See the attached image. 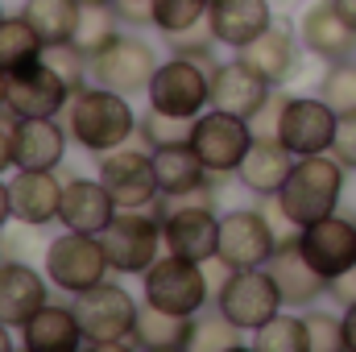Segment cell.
Masks as SVG:
<instances>
[{
	"mask_svg": "<svg viewBox=\"0 0 356 352\" xmlns=\"http://www.w3.org/2000/svg\"><path fill=\"white\" fill-rule=\"evenodd\" d=\"M344 344H348V352H356V303H348V311H344Z\"/></svg>",
	"mask_w": 356,
	"mask_h": 352,
	"instance_id": "obj_45",
	"label": "cell"
},
{
	"mask_svg": "<svg viewBox=\"0 0 356 352\" xmlns=\"http://www.w3.org/2000/svg\"><path fill=\"white\" fill-rule=\"evenodd\" d=\"M298 42L323 63H344L356 54V29L340 17L336 0H319L298 17Z\"/></svg>",
	"mask_w": 356,
	"mask_h": 352,
	"instance_id": "obj_19",
	"label": "cell"
},
{
	"mask_svg": "<svg viewBox=\"0 0 356 352\" xmlns=\"http://www.w3.org/2000/svg\"><path fill=\"white\" fill-rule=\"evenodd\" d=\"M154 71H158L154 46L145 38H129V33H120L112 46H104L91 58V79L104 83V88H112V91H124V95L149 91Z\"/></svg>",
	"mask_w": 356,
	"mask_h": 352,
	"instance_id": "obj_15",
	"label": "cell"
},
{
	"mask_svg": "<svg viewBox=\"0 0 356 352\" xmlns=\"http://www.w3.org/2000/svg\"><path fill=\"white\" fill-rule=\"evenodd\" d=\"M253 349L257 352H307V315L277 311L269 323H261L253 332Z\"/></svg>",
	"mask_w": 356,
	"mask_h": 352,
	"instance_id": "obj_33",
	"label": "cell"
},
{
	"mask_svg": "<svg viewBox=\"0 0 356 352\" xmlns=\"http://www.w3.org/2000/svg\"><path fill=\"white\" fill-rule=\"evenodd\" d=\"M120 13H116V4L112 0H104V4H79V21H75V46L95 58L104 46H112L116 38H120Z\"/></svg>",
	"mask_w": 356,
	"mask_h": 352,
	"instance_id": "obj_32",
	"label": "cell"
},
{
	"mask_svg": "<svg viewBox=\"0 0 356 352\" xmlns=\"http://www.w3.org/2000/svg\"><path fill=\"white\" fill-rule=\"evenodd\" d=\"M79 4H104V0H79Z\"/></svg>",
	"mask_w": 356,
	"mask_h": 352,
	"instance_id": "obj_50",
	"label": "cell"
},
{
	"mask_svg": "<svg viewBox=\"0 0 356 352\" xmlns=\"http://www.w3.org/2000/svg\"><path fill=\"white\" fill-rule=\"evenodd\" d=\"M141 282H145V303L158 311H170V315H199L211 298L203 262H186L175 253L158 257L141 273Z\"/></svg>",
	"mask_w": 356,
	"mask_h": 352,
	"instance_id": "obj_9",
	"label": "cell"
},
{
	"mask_svg": "<svg viewBox=\"0 0 356 352\" xmlns=\"http://www.w3.org/2000/svg\"><path fill=\"white\" fill-rule=\"evenodd\" d=\"M294 241H298L302 257L315 265L327 282H336V278L356 269V220H348V216L332 211V216L298 228Z\"/></svg>",
	"mask_w": 356,
	"mask_h": 352,
	"instance_id": "obj_14",
	"label": "cell"
},
{
	"mask_svg": "<svg viewBox=\"0 0 356 352\" xmlns=\"http://www.w3.org/2000/svg\"><path fill=\"white\" fill-rule=\"evenodd\" d=\"M273 83L261 79L241 54L232 63H216L211 67V108H224V112H236V116H253L261 104L269 99Z\"/></svg>",
	"mask_w": 356,
	"mask_h": 352,
	"instance_id": "obj_20",
	"label": "cell"
},
{
	"mask_svg": "<svg viewBox=\"0 0 356 352\" xmlns=\"http://www.w3.org/2000/svg\"><path fill=\"white\" fill-rule=\"evenodd\" d=\"M336 129H340V112H336L323 95H290L277 141H282L294 158H307V154H332V145H336Z\"/></svg>",
	"mask_w": 356,
	"mask_h": 352,
	"instance_id": "obj_12",
	"label": "cell"
},
{
	"mask_svg": "<svg viewBox=\"0 0 356 352\" xmlns=\"http://www.w3.org/2000/svg\"><path fill=\"white\" fill-rule=\"evenodd\" d=\"M286 303H282V290H277L269 265H261V269H228L224 282L216 286V311L224 319H232L241 332H257Z\"/></svg>",
	"mask_w": 356,
	"mask_h": 352,
	"instance_id": "obj_6",
	"label": "cell"
},
{
	"mask_svg": "<svg viewBox=\"0 0 356 352\" xmlns=\"http://www.w3.org/2000/svg\"><path fill=\"white\" fill-rule=\"evenodd\" d=\"M108 253H104V241L95 232H63L50 241L46 249V278L54 290L63 294H83L91 286H99L108 278Z\"/></svg>",
	"mask_w": 356,
	"mask_h": 352,
	"instance_id": "obj_7",
	"label": "cell"
},
{
	"mask_svg": "<svg viewBox=\"0 0 356 352\" xmlns=\"http://www.w3.org/2000/svg\"><path fill=\"white\" fill-rule=\"evenodd\" d=\"M319 95H323L340 116L356 112V63H353V58L332 63V71H327V75H323V83H319Z\"/></svg>",
	"mask_w": 356,
	"mask_h": 352,
	"instance_id": "obj_37",
	"label": "cell"
},
{
	"mask_svg": "<svg viewBox=\"0 0 356 352\" xmlns=\"http://www.w3.org/2000/svg\"><path fill=\"white\" fill-rule=\"evenodd\" d=\"M344 178L348 166L336 158V154H307V158H294V170L282 182L277 191V203L286 211V220L298 228L332 216L340 207V195H344Z\"/></svg>",
	"mask_w": 356,
	"mask_h": 352,
	"instance_id": "obj_2",
	"label": "cell"
},
{
	"mask_svg": "<svg viewBox=\"0 0 356 352\" xmlns=\"http://www.w3.org/2000/svg\"><path fill=\"white\" fill-rule=\"evenodd\" d=\"M154 175L166 199H182V195H199L211 186V170L203 166V158L195 154L191 141H178V145H158L154 150Z\"/></svg>",
	"mask_w": 356,
	"mask_h": 352,
	"instance_id": "obj_26",
	"label": "cell"
},
{
	"mask_svg": "<svg viewBox=\"0 0 356 352\" xmlns=\"http://www.w3.org/2000/svg\"><path fill=\"white\" fill-rule=\"evenodd\" d=\"M269 273H273V282H277L286 307H311L315 298H323V294L332 290V282L302 257V249H298L294 237L277 245V253H273V262H269Z\"/></svg>",
	"mask_w": 356,
	"mask_h": 352,
	"instance_id": "obj_23",
	"label": "cell"
},
{
	"mask_svg": "<svg viewBox=\"0 0 356 352\" xmlns=\"http://www.w3.org/2000/svg\"><path fill=\"white\" fill-rule=\"evenodd\" d=\"M332 154H336L348 170H356V112L340 116V129H336V145H332Z\"/></svg>",
	"mask_w": 356,
	"mask_h": 352,
	"instance_id": "obj_42",
	"label": "cell"
},
{
	"mask_svg": "<svg viewBox=\"0 0 356 352\" xmlns=\"http://www.w3.org/2000/svg\"><path fill=\"white\" fill-rule=\"evenodd\" d=\"M63 178L58 170H17L8 178V199H13V220L29 228H46L63 211Z\"/></svg>",
	"mask_w": 356,
	"mask_h": 352,
	"instance_id": "obj_17",
	"label": "cell"
},
{
	"mask_svg": "<svg viewBox=\"0 0 356 352\" xmlns=\"http://www.w3.org/2000/svg\"><path fill=\"white\" fill-rule=\"evenodd\" d=\"M294 170V154L282 145V141H253V150L245 154V162H241V170L236 178L253 191V195H277L282 191V182L290 178Z\"/></svg>",
	"mask_w": 356,
	"mask_h": 352,
	"instance_id": "obj_29",
	"label": "cell"
},
{
	"mask_svg": "<svg viewBox=\"0 0 356 352\" xmlns=\"http://www.w3.org/2000/svg\"><path fill=\"white\" fill-rule=\"evenodd\" d=\"M99 182L112 191L116 207H154L162 186L154 175V150H108L99 154Z\"/></svg>",
	"mask_w": 356,
	"mask_h": 352,
	"instance_id": "obj_13",
	"label": "cell"
},
{
	"mask_svg": "<svg viewBox=\"0 0 356 352\" xmlns=\"http://www.w3.org/2000/svg\"><path fill=\"white\" fill-rule=\"evenodd\" d=\"M191 129H195V120H186V116H170V112H158V108H149V112L137 120V137L145 141V150L191 141Z\"/></svg>",
	"mask_w": 356,
	"mask_h": 352,
	"instance_id": "obj_34",
	"label": "cell"
},
{
	"mask_svg": "<svg viewBox=\"0 0 356 352\" xmlns=\"http://www.w3.org/2000/svg\"><path fill=\"white\" fill-rule=\"evenodd\" d=\"M298 38L286 29V25H269L261 38H253L249 46H241L236 54L261 75V79H269L273 88H286L294 75H298Z\"/></svg>",
	"mask_w": 356,
	"mask_h": 352,
	"instance_id": "obj_25",
	"label": "cell"
},
{
	"mask_svg": "<svg viewBox=\"0 0 356 352\" xmlns=\"http://www.w3.org/2000/svg\"><path fill=\"white\" fill-rule=\"evenodd\" d=\"M286 104H290V95H286L282 88H273L266 104L249 116V129H253L257 141H277V133H282V116H286Z\"/></svg>",
	"mask_w": 356,
	"mask_h": 352,
	"instance_id": "obj_41",
	"label": "cell"
},
{
	"mask_svg": "<svg viewBox=\"0 0 356 352\" xmlns=\"http://www.w3.org/2000/svg\"><path fill=\"white\" fill-rule=\"evenodd\" d=\"M13 125H17V120H13L8 112H0V175L17 166V162H13Z\"/></svg>",
	"mask_w": 356,
	"mask_h": 352,
	"instance_id": "obj_44",
	"label": "cell"
},
{
	"mask_svg": "<svg viewBox=\"0 0 356 352\" xmlns=\"http://www.w3.org/2000/svg\"><path fill=\"white\" fill-rule=\"evenodd\" d=\"M207 25L220 46L241 50L273 25V8H269V0H211Z\"/></svg>",
	"mask_w": 356,
	"mask_h": 352,
	"instance_id": "obj_24",
	"label": "cell"
},
{
	"mask_svg": "<svg viewBox=\"0 0 356 352\" xmlns=\"http://www.w3.org/2000/svg\"><path fill=\"white\" fill-rule=\"evenodd\" d=\"M0 21H4V13H0Z\"/></svg>",
	"mask_w": 356,
	"mask_h": 352,
	"instance_id": "obj_51",
	"label": "cell"
},
{
	"mask_svg": "<svg viewBox=\"0 0 356 352\" xmlns=\"http://www.w3.org/2000/svg\"><path fill=\"white\" fill-rule=\"evenodd\" d=\"M120 21L129 25H154V0H112Z\"/></svg>",
	"mask_w": 356,
	"mask_h": 352,
	"instance_id": "obj_43",
	"label": "cell"
},
{
	"mask_svg": "<svg viewBox=\"0 0 356 352\" xmlns=\"http://www.w3.org/2000/svg\"><path fill=\"white\" fill-rule=\"evenodd\" d=\"M8 108V71L0 67V112Z\"/></svg>",
	"mask_w": 356,
	"mask_h": 352,
	"instance_id": "obj_48",
	"label": "cell"
},
{
	"mask_svg": "<svg viewBox=\"0 0 356 352\" xmlns=\"http://www.w3.org/2000/svg\"><path fill=\"white\" fill-rule=\"evenodd\" d=\"M191 349L195 352H236L241 349V328L216 311L211 319H199V323H195V340H191Z\"/></svg>",
	"mask_w": 356,
	"mask_h": 352,
	"instance_id": "obj_38",
	"label": "cell"
},
{
	"mask_svg": "<svg viewBox=\"0 0 356 352\" xmlns=\"http://www.w3.org/2000/svg\"><path fill=\"white\" fill-rule=\"evenodd\" d=\"M71 307L79 315V328H83V340L88 349H99V352H116V349H141L137 344V311L141 303L116 286V282H99L83 294H71Z\"/></svg>",
	"mask_w": 356,
	"mask_h": 352,
	"instance_id": "obj_3",
	"label": "cell"
},
{
	"mask_svg": "<svg viewBox=\"0 0 356 352\" xmlns=\"http://www.w3.org/2000/svg\"><path fill=\"white\" fill-rule=\"evenodd\" d=\"M282 237L273 232V224L266 220V211L253 207H236L228 216H220V262L228 269H261L273 262Z\"/></svg>",
	"mask_w": 356,
	"mask_h": 352,
	"instance_id": "obj_11",
	"label": "cell"
},
{
	"mask_svg": "<svg viewBox=\"0 0 356 352\" xmlns=\"http://www.w3.org/2000/svg\"><path fill=\"white\" fill-rule=\"evenodd\" d=\"M13 220V199H8V182L0 178V228Z\"/></svg>",
	"mask_w": 356,
	"mask_h": 352,
	"instance_id": "obj_46",
	"label": "cell"
},
{
	"mask_svg": "<svg viewBox=\"0 0 356 352\" xmlns=\"http://www.w3.org/2000/svg\"><path fill=\"white\" fill-rule=\"evenodd\" d=\"M166 42H170V50H175V54H186V58H199V63L216 67V63H211L216 33H211V25H207V21H199V25H191V29H178V33H166Z\"/></svg>",
	"mask_w": 356,
	"mask_h": 352,
	"instance_id": "obj_40",
	"label": "cell"
},
{
	"mask_svg": "<svg viewBox=\"0 0 356 352\" xmlns=\"http://www.w3.org/2000/svg\"><path fill=\"white\" fill-rule=\"evenodd\" d=\"M145 95H149V108L195 120V116H203L207 104H211V71H207V63H199V58L175 54V58L158 63V71H154Z\"/></svg>",
	"mask_w": 356,
	"mask_h": 352,
	"instance_id": "obj_8",
	"label": "cell"
},
{
	"mask_svg": "<svg viewBox=\"0 0 356 352\" xmlns=\"http://www.w3.org/2000/svg\"><path fill=\"white\" fill-rule=\"evenodd\" d=\"M104 253L112 273H145L149 265L158 262L162 241V220L154 207H120L116 220L99 232Z\"/></svg>",
	"mask_w": 356,
	"mask_h": 352,
	"instance_id": "obj_5",
	"label": "cell"
},
{
	"mask_svg": "<svg viewBox=\"0 0 356 352\" xmlns=\"http://www.w3.org/2000/svg\"><path fill=\"white\" fill-rule=\"evenodd\" d=\"M71 104V88L50 63H33L17 75H8V116L13 120H33V116H63Z\"/></svg>",
	"mask_w": 356,
	"mask_h": 352,
	"instance_id": "obj_16",
	"label": "cell"
},
{
	"mask_svg": "<svg viewBox=\"0 0 356 352\" xmlns=\"http://www.w3.org/2000/svg\"><path fill=\"white\" fill-rule=\"evenodd\" d=\"M211 191V186H207ZM207 191H199L195 199L182 195L178 203H154L158 220H162V241L175 257L186 262H216L220 253V216L211 211V203L203 199Z\"/></svg>",
	"mask_w": 356,
	"mask_h": 352,
	"instance_id": "obj_4",
	"label": "cell"
},
{
	"mask_svg": "<svg viewBox=\"0 0 356 352\" xmlns=\"http://www.w3.org/2000/svg\"><path fill=\"white\" fill-rule=\"evenodd\" d=\"M67 125L58 116H33L13 125V162L17 170H58L67 158Z\"/></svg>",
	"mask_w": 356,
	"mask_h": 352,
	"instance_id": "obj_18",
	"label": "cell"
},
{
	"mask_svg": "<svg viewBox=\"0 0 356 352\" xmlns=\"http://www.w3.org/2000/svg\"><path fill=\"white\" fill-rule=\"evenodd\" d=\"M42 63H50L58 75H63V83L75 91L88 88V75H91V58L75 46V42H58V46H46V54H42Z\"/></svg>",
	"mask_w": 356,
	"mask_h": 352,
	"instance_id": "obj_35",
	"label": "cell"
},
{
	"mask_svg": "<svg viewBox=\"0 0 356 352\" xmlns=\"http://www.w3.org/2000/svg\"><path fill=\"white\" fill-rule=\"evenodd\" d=\"M344 319L332 311H311L307 315V352H344Z\"/></svg>",
	"mask_w": 356,
	"mask_h": 352,
	"instance_id": "obj_39",
	"label": "cell"
},
{
	"mask_svg": "<svg viewBox=\"0 0 356 352\" xmlns=\"http://www.w3.org/2000/svg\"><path fill=\"white\" fill-rule=\"evenodd\" d=\"M253 141H257V137H253L249 120L236 116V112H224V108H211V112L195 116V129H191L195 154L203 158V166L216 178L236 175L241 162H245V154L253 150Z\"/></svg>",
	"mask_w": 356,
	"mask_h": 352,
	"instance_id": "obj_10",
	"label": "cell"
},
{
	"mask_svg": "<svg viewBox=\"0 0 356 352\" xmlns=\"http://www.w3.org/2000/svg\"><path fill=\"white\" fill-rule=\"evenodd\" d=\"M195 323H199V315H170V311H158V307L141 303L133 336L145 352H182L195 340Z\"/></svg>",
	"mask_w": 356,
	"mask_h": 352,
	"instance_id": "obj_28",
	"label": "cell"
},
{
	"mask_svg": "<svg viewBox=\"0 0 356 352\" xmlns=\"http://www.w3.org/2000/svg\"><path fill=\"white\" fill-rule=\"evenodd\" d=\"M116 199H112V191L99 182V178H67V186H63V211H58V220H63V228H71V232H104L112 220H116Z\"/></svg>",
	"mask_w": 356,
	"mask_h": 352,
	"instance_id": "obj_22",
	"label": "cell"
},
{
	"mask_svg": "<svg viewBox=\"0 0 356 352\" xmlns=\"http://www.w3.org/2000/svg\"><path fill=\"white\" fill-rule=\"evenodd\" d=\"M67 133L75 145H83L95 158L129 145V137H137V116H133L129 95L104 88V83L75 91L67 104Z\"/></svg>",
	"mask_w": 356,
	"mask_h": 352,
	"instance_id": "obj_1",
	"label": "cell"
},
{
	"mask_svg": "<svg viewBox=\"0 0 356 352\" xmlns=\"http://www.w3.org/2000/svg\"><path fill=\"white\" fill-rule=\"evenodd\" d=\"M211 0H154V29L162 33H178L191 29L199 21H207Z\"/></svg>",
	"mask_w": 356,
	"mask_h": 352,
	"instance_id": "obj_36",
	"label": "cell"
},
{
	"mask_svg": "<svg viewBox=\"0 0 356 352\" xmlns=\"http://www.w3.org/2000/svg\"><path fill=\"white\" fill-rule=\"evenodd\" d=\"M42 54H46V42L38 38V29L25 17H4L0 21V67L8 75L42 63Z\"/></svg>",
	"mask_w": 356,
	"mask_h": 352,
	"instance_id": "obj_30",
	"label": "cell"
},
{
	"mask_svg": "<svg viewBox=\"0 0 356 352\" xmlns=\"http://www.w3.org/2000/svg\"><path fill=\"white\" fill-rule=\"evenodd\" d=\"M83 328H79V315L75 307H58V303H46L25 328H21V349L25 352H75L83 349Z\"/></svg>",
	"mask_w": 356,
	"mask_h": 352,
	"instance_id": "obj_27",
	"label": "cell"
},
{
	"mask_svg": "<svg viewBox=\"0 0 356 352\" xmlns=\"http://www.w3.org/2000/svg\"><path fill=\"white\" fill-rule=\"evenodd\" d=\"M0 265H4V257H0Z\"/></svg>",
	"mask_w": 356,
	"mask_h": 352,
	"instance_id": "obj_52",
	"label": "cell"
},
{
	"mask_svg": "<svg viewBox=\"0 0 356 352\" xmlns=\"http://www.w3.org/2000/svg\"><path fill=\"white\" fill-rule=\"evenodd\" d=\"M21 17L38 29V38L46 46L71 42L75 38V21H79V0H29L21 8Z\"/></svg>",
	"mask_w": 356,
	"mask_h": 352,
	"instance_id": "obj_31",
	"label": "cell"
},
{
	"mask_svg": "<svg viewBox=\"0 0 356 352\" xmlns=\"http://www.w3.org/2000/svg\"><path fill=\"white\" fill-rule=\"evenodd\" d=\"M13 349V336H8V323H0V352Z\"/></svg>",
	"mask_w": 356,
	"mask_h": 352,
	"instance_id": "obj_49",
	"label": "cell"
},
{
	"mask_svg": "<svg viewBox=\"0 0 356 352\" xmlns=\"http://www.w3.org/2000/svg\"><path fill=\"white\" fill-rule=\"evenodd\" d=\"M336 8H340V17L356 29V0H336Z\"/></svg>",
	"mask_w": 356,
	"mask_h": 352,
	"instance_id": "obj_47",
	"label": "cell"
},
{
	"mask_svg": "<svg viewBox=\"0 0 356 352\" xmlns=\"http://www.w3.org/2000/svg\"><path fill=\"white\" fill-rule=\"evenodd\" d=\"M46 282L50 278H42L33 265H25V262L0 265V323H8V328L21 332L46 307V298H50Z\"/></svg>",
	"mask_w": 356,
	"mask_h": 352,
	"instance_id": "obj_21",
	"label": "cell"
}]
</instances>
